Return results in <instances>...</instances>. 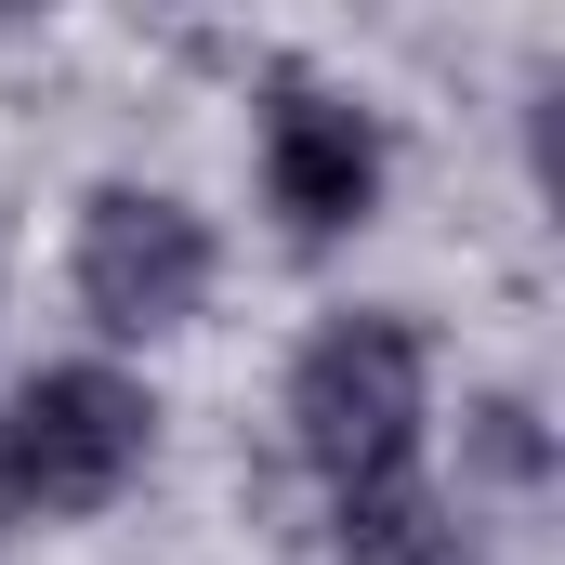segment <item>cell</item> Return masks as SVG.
<instances>
[{"label":"cell","instance_id":"obj_1","mask_svg":"<svg viewBox=\"0 0 565 565\" xmlns=\"http://www.w3.org/2000/svg\"><path fill=\"white\" fill-rule=\"evenodd\" d=\"M422 329L408 316H329L316 342H302V369H289V434H302V460L355 500V487H382V473H408V447H422Z\"/></svg>","mask_w":565,"mask_h":565},{"label":"cell","instance_id":"obj_2","mask_svg":"<svg viewBox=\"0 0 565 565\" xmlns=\"http://www.w3.org/2000/svg\"><path fill=\"white\" fill-rule=\"evenodd\" d=\"M145 408L119 369H40L13 408H0V460H13V513H106L145 473Z\"/></svg>","mask_w":565,"mask_h":565},{"label":"cell","instance_id":"obj_3","mask_svg":"<svg viewBox=\"0 0 565 565\" xmlns=\"http://www.w3.org/2000/svg\"><path fill=\"white\" fill-rule=\"evenodd\" d=\"M79 302L106 316V329H184L198 302H211V224L184 211V198H158V184H106L93 211H79Z\"/></svg>","mask_w":565,"mask_h":565},{"label":"cell","instance_id":"obj_4","mask_svg":"<svg viewBox=\"0 0 565 565\" xmlns=\"http://www.w3.org/2000/svg\"><path fill=\"white\" fill-rule=\"evenodd\" d=\"M264 198L289 211V237L369 224V198H382V119L355 93H329V79L289 66L277 93H264Z\"/></svg>","mask_w":565,"mask_h":565},{"label":"cell","instance_id":"obj_5","mask_svg":"<svg viewBox=\"0 0 565 565\" xmlns=\"http://www.w3.org/2000/svg\"><path fill=\"white\" fill-rule=\"evenodd\" d=\"M342 565H473V526L434 500L422 473H382L342 500Z\"/></svg>","mask_w":565,"mask_h":565},{"label":"cell","instance_id":"obj_6","mask_svg":"<svg viewBox=\"0 0 565 565\" xmlns=\"http://www.w3.org/2000/svg\"><path fill=\"white\" fill-rule=\"evenodd\" d=\"M473 447H487V473H513V487H540V422L500 395V408H473Z\"/></svg>","mask_w":565,"mask_h":565},{"label":"cell","instance_id":"obj_7","mask_svg":"<svg viewBox=\"0 0 565 565\" xmlns=\"http://www.w3.org/2000/svg\"><path fill=\"white\" fill-rule=\"evenodd\" d=\"M0 526H13V460H0Z\"/></svg>","mask_w":565,"mask_h":565}]
</instances>
